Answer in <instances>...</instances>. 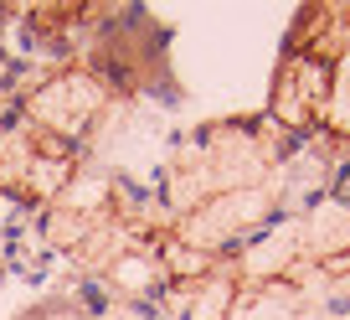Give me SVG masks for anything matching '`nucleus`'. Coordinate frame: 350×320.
Returning a JSON list of instances; mask_svg holds the SVG:
<instances>
[{
	"mask_svg": "<svg viewBox=\"0 0 350 320\" xmlns=\"http://www.w3.org/2000/svg\"><path fill=\"white\" fill-rule=\"evenodd\" d=\"M0 32H5V5H0ZM21 77H26V62L16 52L0 47V130L16 119V103H21Z\"/></svg>",
	"mask_w": 350,
	"mask_h": 320,
	"instance_id": "2",
	"label": "nucleus"
},
{
	"mask_svg": "<svg viewBox=\"0 0 350 320\" xmlns=\"http://www.w3.org/2000/svg\"><path fill=\"white\" fill-rule=\"evenodd\" d=\"M16 320H160L154 305H134V299H119L109 289H88V295H57L42 299V305L21 310Z\"/></svg>",
	"mask_w": 350,
	"mask_h": 320,
	"instance_id": "1",
	"label": "nucleus"
}]
</instances>
